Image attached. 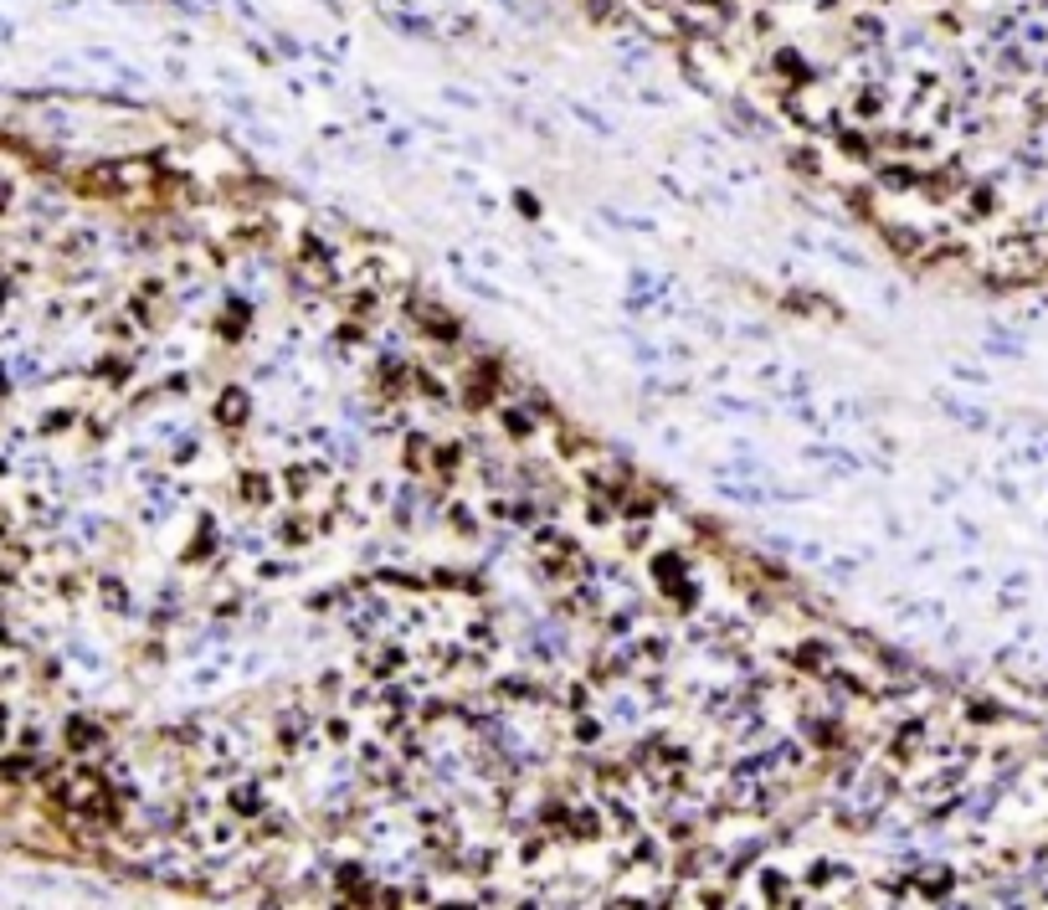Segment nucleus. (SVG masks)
Returning <instances> with one entry per match:
<instances>
[{"mask_svg":"<svg viewBox=\"0 0 1048 910\" xmlns=\"http://www.w3.org/2000/svg\"><path fill=\"white\" fill-rule=\"evenodd\" d=\"M817 253H827L833 263H843V268H853V273H869V257L858 253V247H848V242H838V237H823L817 242Z\"/></svg>","mask_w":1048,"mask_h":910,"instance_id":"nucleus-5","label":"nucleus"},{"mask_svg":"<svg viewBox=\"0 0 1048 910\" xmlns=\"http://www.w3.org/2000/svg\"><path fill=\"white\" fill-rule=\"evenodd\" d=\"M473 257H478V263H483V268H489V273H499V268H504V257L493 253V247H483V242H478V247H473Z\"/></svg>","mask_w":1048,"mask_h":910,"instance_id":"nucleus-9","label":"nucleus"},{"mask_svg":"<svg viewBox=\"0 0 1048 910\" xmlns=\"http://www.w3.org/2000/svg\"><path fill=\"white\" fill-rule=\"evenodd\" d=\"M602 222L622 226V232H637V237H653V232H658L653 216H637V211H622V206H602Z\"/></svg>","mask_w":1048,"mask_h":910,"instance_id":"nucleus-4","label":"nucleus"},{"mask_svg":"<svg viewBox=\"0 0 1048 910\" xmlns=\"http://www.w3.org/2000/svg\"><path fill=\"white\" fill-rule=\"evenodd\" d=\"M715 407H719V417H746V422H750V417H761V412H766L761 401H750V397H735V391H725V397H715Z\"/></svg>","mask_w":1048,"mask_h":910,"instance_id":"nucleus-6","label":"nucleus"},{"mask_svg":"<svg viewBox=\"0 0 1048 910\" xmlns=\"http://www.w3.org/2000/svg\"><path fill=\"white\" fill-rule=\"evenodd\" d=\"M869 560V551H858V556H827L823 560V571L833 576V581H848V576H858V566Z\"/></svg>","mask_w":1048,"mask_h":910,"instance_id":"nucleus-7","label":"nucleus"},{"mask_svg":"<svg viewBox=\"0 0 1048 910\" xmlns=\"http://www.w3.org/2000/svg\"><path fill=\"white\" fill-rule=\"evenodd\" d=\"M807 489H792V484H766V504H807Z\"/></svg>","mask_w":1048,"mask_h":910,"instance_id":"nucleus-8","label":"nucleus"},{"mask_svg":"<svg viewBox=\"0 0 1048 910\" xmlns=\"http://www.w3.org/2000/svg\"><path fill=\"white\" fill-rule=\"evenodd\" d=\"M869 422H873V412L863 407V401H853V397L827 401V432H838V427H869Z\"/></svg>","mask_w":1048,"mask_h":910,"instance_id":"nucleus-2","label":"nucleus"},{"mask_svg":"<svg viewBox=\"0 0 1048 910\" xmlns=\"http://www.w3.org/2000/svg\"><path fill=\"white\" fill-rule=\"evenodd\" d=\"M447 268L458 273V283L468 288V293H478V299H489V303H509L504 288L493 283L489 273H473V268H468V257H462V253H447Z\"/></svg>","mask_w":1048,"mask_h":910,"instance_id":"nucleus-1","label":"nucleus"},{"mask_svg":"<svg viewBox=\"0 0 1048 910\" xmlns=\"http://www.w3.org/2000/svg\"><path fill=\"white\" fill-rule=\"evenodd\" d=\"M719 499L756 510V504H766V484H756V479H719Z\"/></svg>","mask_w":1048,"mask_h":910,"instance_id":"nucleus-3","label":"nucleus"}]
</instances>
